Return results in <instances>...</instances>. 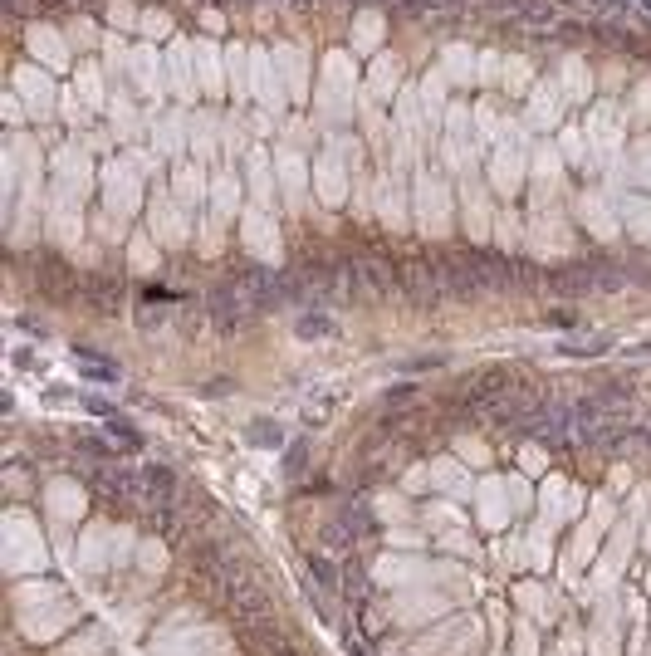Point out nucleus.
Wrapping results in <instances>:
<instances>
[{
    "instance_id": "nucleus-4",
    "label": "nucleus",
    "mask_w": 651,
    "mask_h": 656,
    "mask_svg": "<svg viewBox=\"0 0 651 656\" xmlns=\"http://www.w3.org/2000/svg\"><path fill=\"white\" fill-rule=\"evenodd\" d=\"M84 299H89L93 309H103V314H113V309L123 304V284H118V280H93L89 289H84Z\"/></svg>"
},
{
    "instance_id": "nucleus-1",
    "label": "nucleus",
    "mask_w": 651,
    "mask_h": 656,
    "mask_svg": "<svg viewBox=\"0 0 651 656\" xmlns=\"http://www.w3.org/2000/svg\"><path fill=\"white\" fill-rule=\"evenodd\" d=\"M402 289H407V304H412V309H431V304H441V289H446L441 260L417 255V260L402 270Z\"/></svg>"
},
{
    "instance_id": "nucleus-2",
    "label": "nucleus",
    "mask_w": 651,
    "mask_h": 656,
    "mask_svg": "<svg viewBox=\"0 0 651 656\" xmlns=\"http://www.w3.org/2000/svg\"><path fill=\"white\" fill-rule=\"evenodd\" d=\"M505 392H510V368H490V373H480L470 382L465 402H470V407H490V402H500Z\"/></svg>"
},
{
    "instance_id": "nucleus-3",
    "label": "nucleus",
    "mask_w": 651,
    "mask_h": 656,
    "mask_svg": "<svg viewBox=\"0 0 651 656\" xmlns=\"http://www.w3.org/2000/svg\"><path fill=\"white\" fill-rule=\"evenodd\" d=\"M363 284H368L372 299H387L402 284V270H392L387 260H363Z\"/></svg>"
},
{
    "instance_id": "nucleus-8",
    "label": "nucleus",
    "mask_w": 651,
    "mask_h": 656,
    "mask_svg": "<svg viewBox=\"0 0 651 656\" xmlns=\"http://www.w3.org/2000/svg\"><path fill=\"white\" fill-rule=\"evenodd\" d=\"M632 358H651V338H647V343H637V348H632Z\"/></svg>"
},
{
    "instance_id": "nucleus-6",
    "label": "nucleus",
    "mask_w": 651,
    "mask_h": 656,
    "mask_svg": "<svg viewBox=\"0 0 651 656\" xmlns=\"http://www.w3.org/2000/svg\"><path fill=\"white\" fill-rule=\"evenodd\" d=\"M299 338H333V319L328 314H304L299 319Z\"/></svg>"
},
{
    "instance_id": "nucleus-5",
    "label": "nucleus",
    "mask_w": 651,
    "mask_h": 656,
    "mask_svg": "<svg viewBox=\"0 0 651 656\" xmlns=\"http://www.w3.org/2000/svg\"><path fill=\"white\" fill-rule=\"evenodd\" d=\"M519 25H529V30H554L558 10L554 5H519Z\"/></svg>"
},
{
    "instance_id": "nucleus-7",
    "label": "nucleus",
    "mask_w": 651,
    "mask_h": 656,
    "mask_svg": "<svg viewBox=\"0 0 651 656\" xmlns=\"http://www.w3.org/2000/svg\"><path fill=\"white\" fill-rule=\"evenodd\" d=\"M309 568H314V578H319V583H333V573H328V563H324V559H314Z\"/></svg>"
}]
</instances>
